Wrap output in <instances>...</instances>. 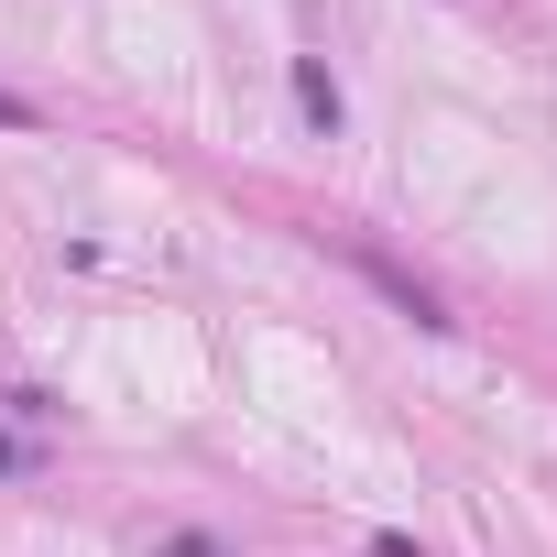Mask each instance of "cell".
I'll use <instances>...</instances> for the list:
<instances>
[{"label":"cell","mask_w":557,"mask_h":557,"mask_svg":"<svg viewBox=\"0 0 557 557\" xmlns=\"http://www.w3.org/2000/svg\"><path fill=\"white\" fill-rule=\"evenodd\" d=\"M350 273H361V285L394 307V318H416V329H448V307H437V285H416V273L405 262H383V251H350Z\"/></svg>","instance_id":"1"},{"label":"cell","mask_w":557,"mask_h":557,"mask_svg":"<svg viewBox=\"0 0 557 557\" xmlns=\"http://www.w3.org/2000/svg\"><path fill=\"white\" fill-rule=\"evenodd\" d=\"M296 110H307L318 132H339V88H329V66H296Z\"/></svg>","instance_id":"2"},{"label":"cell","mask_w":557,"mask_h":557,"mask_svg":"<svg viewBox=\"0 0 557 557\" xmlns=\"http://www.w3.org/2000/svg\"><path fill=\"white\" fill-rule=\"evenodd\" d=\"M0 132H45V110H34V99H12V88H0Z\"/></svg>","instance_id":"3"},{"label":"cell","mask_w":557,"mask_h":557,"mask_svg":"<svg viewBox=\"0 0 557 557\" xmlns=\"http://www.w3.org/2000/svg\"><path fill=\"white\" fill-rule=\"evenodd\" d=\"M153 557H230V546H219V535H164Z\"/></svg>","instance_id":"4"},{"label":"cell","mask_w":557,"mask_h":557,"mask_svg":"<svg viewBox=\"0 0 557 557\" xmlns=\"http://www.w3.org/2000/svg\"><path fill=\"white\" fill-rule=\"evenodd\" d=\"M372 557H426V546L416 535H372Z\"/></svg>","instance_id":"5"}]
</instances>
